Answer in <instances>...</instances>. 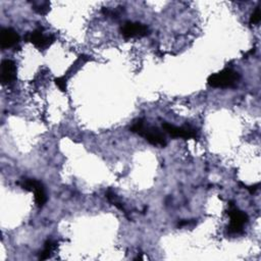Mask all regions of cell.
I'll return each instance as SVG.
<instances>
[{
	"label": "cell",
	"instance_id": "6da1fadb",
	"mask_svg": "<svg viewBox=\"0 0 261 261\" xmlns=\"http://www.w3.org/2000/svg\"><path fill=\"white\" fill-rule=\"evenodd\" d=\"M129 129L133 133H136L140 135L141 137H144L150 144L154 146H160V147H165L167 142L165 135L156 126L149 125L146 123L144 119H137L136 121L133 122L130 125Z\"/></svg>",
	"mask_w": 261,
	"mask_h": 261
},
{
	"label": "cell",
	"instance_id": "7a4b0ae2",
	"mask_svg": "<svg viewBox=\"0 0 261 261\" xmlns=\"http://www.w3.org/2000/svg\"><path fill=\"white\" fill-rule=\"evenodd\" d=\"M240 80L239 72L234 71L231 68H225L219 72L211 74L207 82L210 87L213 88H232L237 85Z\"/></svg>",
	"mask_w": 261,
	"mask_h": 261
},
{
	"label": "cell",
	"instance_id": "3957f363",
	"mask_svg": "<svg viewBox=\"0 0 261 261\" xmlns=\"http://www.w3.org/2000/svg\"><path fill=\"white\" fill-rule=\"evenodd\" d=\"M227 213L230 217V222H229V225L227 226L228 233L230 234L242 233L244 229V225L248 223V220H249L247 213L238 209L234 206L233 202H229V209Z\"/></svg>",
	"mask_w": 261,
	"mask_h": 261
},
{
	"label": "cell",
	"instance_id": "277c9868",
	"mask_svg": "<svg viewBox=\"0 0 261 261\" xmlns=\"http://www.w3.org/2000/svg\"><path fill=\"white\" fill-rule=\"evenodd\" d=\"M162 128L172 138H182L186 140L189 139H196L198 138L197 130L192 127L191 125H184V126H175L168 122H162Z\"/></svg>",
	"mask_w": 261,
	"mask_h": 261
},
{
	"label": "cell",
	"instance_id": "5b68a950",
	"mask_svg": "<svg viewBox=\"0 0 261 261\" xmlns=\"http://www.w3.org/2000/svg\"><path fill=\"white\" fill-rule=\"evenodd\" d=\"M25 40L31 42L38 49H46L55 41V38L51 35H44L42 29H37L29 33L25 36Z\"/></svg>",
	"mask_w": 261,
	"mask_h": 261
},
{
	"label": "cell",
	"instance_id": "8992f818",
	"mask_svg": "<svg viewBox=\"0 0 261 261\" xmlns=\"http://www.w3.org/2000/svg\"><path fill=\"white\" fill-rule=\"evenodd\" d=\"M120 33L124 38H134V37H144L149 35V28L140 22L126 21L120 28Z\"/></svg>",
	"mask_w": 261,
	"mask_h": 261
},
{
	"label": "cell",
	"instance_id": "52a82bcc",
	"mask_svg": "<svg viewBox=\"0 0 261 261\" xmlns=\"http://www.w3.org/2000/svg\"><path fill=\"white\" fill-rule=\"evenodd\" d=\"M16 79V66L12 60L5 59L1 63L0 80L3 85L12 84Z\"/></svg>",
	"mask_w": 261,
	"mask_h": 261
},
{
	"label": "cell",
	"instance_id": "ba28073f",
	"mask_svg": "<svg viewBox=\"0 0 261 261\" xmlns=\"http://www.w3.org/2000/svg\"><path fill=\"white\" fill-rule=\"evenodd\" d=\"M19 35L11 28H2L0 31V45L2 49L14 47L19 42Z\"/></svg>",
	"mask_w": 261,
	"mask_h": 261
},
{
	"label": "cell",
	"instance_id": "9c48e42d",
	"mask_svg": "<svg viewBox=\"0 0 261 261\" xmlns=\"http://www.w3.org/2000/svg\"><path fill=\"white\" fill-rule=\"evenodd\" d=\"M35 193V201L36 204L38 205V207H43L45 205V203L47 202V195L45 192V188L43 186L42 182H38L37 186L35 187L34 191Z\"/></svg>",
	"mask_w": 261,
	"mask_h": 261
},
{
	"label": "cell",
	"instance_id": "30bf717a",
	"mask_svg": "<svg viewBox=\"0 0 261 261\" xmlns=\"http://www.w3.org/2000/svg\"><path fill=\"white\" fill-rule=\"evenodd\" d=\"M55 247H56V243L54 241H52V240L46 241L45 246H44V250L41 252L40 257H39L40 260L48 259L51 256V254H52L53 250L55 249Z\"/></svg>",
	"mask_w": 261,
	"mask_h": 261
},
{
	"label": "cell",
	"instance_id": "8fae6325",
	"mask_svg": "<svg viewBox=\"0 0 261 261\" xmlns=\"http://www.w3.org/2000/svg\"><path fill=\"white\" fill-rule=\"evenodd\" d=\"M49 6L50 5L48 2H42V3H38V4L34 5L33 9L40 14H45L49 11Z\"/></svg>",
	"mask_w": 261,
	"mask_h": 261
},
{
	"label": "cell",
	"instance_id": "7c38bea8",
	"mask_svg": "<svg viewBox=\"0 0 261 261\" xmlns=\"http://www.w3.org/2000/svg\"><path fill=\"white\" fill-rule=\"evenodd\" d=\"M260 19H261V11H260L259 7H256L250 16V23L257 24V23H259Z\"/></svg>",
	"mask_w": 261,
	"mask_h": 261
},
{
	"label": "cell",
	"instance_id": "4fadbf2b",
	"mask_svg": "<svg viewBox=\"0 0 261 261\" xmlns=\"http://www.w3.org/2000/svg\"><path fill=\"white\" fill-rule=\"evenodd\" d=\"M54 82H55V85L59 88L60 91H62V92L66 91V76L65 75L56 77L54 80Z\"/></svg>",
	"mask_w": 261,
	"mask_h": 261
},
{
	"label": "cell",
	"instance_id": "5bb4252c",
	"mask_svg": "<svg viewBox=\"0 0 261 261\" xmlns=\"http://www.w3.org/2000/svg\"><path fill=\"white\" fill-rule=\"evenodd\" d=\"M196 222L194 220H181L178 222V227H182V226H187V225H193Z\"/></svg>",
	"mask_w": 261,
	"mask_h": 261
},
{
	"label": "cell",
	"instance_id": "9a60e30c",
	"mask_svg": "<svg viewBox=\"0 0 261 261\" xmlns=\"http://www.w3.org/2000/svg\"><path fill=\"white\" fill-rule=\"evenodd\" d=\"M249 192H250V194H254L257 190H258V188H259V184H255V185H253V186H244Z\"/></svg>",
	"mask_w": 261,
	"mask_h": 261
}]
</instances>
